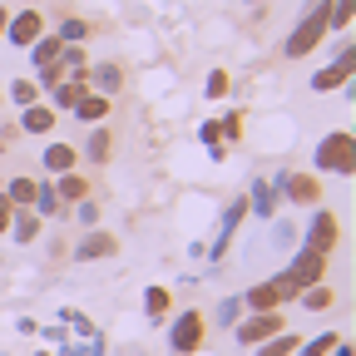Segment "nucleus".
<instances>
[{
	"instance_id": "obj_31",
	"label": "nucleus",
	"mask_w": 356,
	"mask_h": 356,
	"mask_svg": "<svg viewBox=\"0 0 356 356\" xmlns=\"http://www.w3.org/2000/svg\"><path fill=\"white\" fill-rule=\"evenodd\" d=\"M238 312H243V297H222V307H218V322H222V327H233V322H238Z\"/></svg>"
},
{
	"instance_id": "obj_4",
	"label": "nucleus",
	"mask_w": 356,
	"mask_h": 356,
	"mask_svg": "<svg viewBox=\"0 0 356 356\" xmlns=\"http://www.w3.org/2000/svg\"><path fill=\"white\" fill-rule=\"evenodd\" d=\"M198 346H203V317H198V312L173 317V327H168V351H173V356H193Z\"/></svg>"
},
{
	"instance_id": "obj_23",
	"label": "nucleus",
	"mask_w": 356,
	"mask_h": 356,
	"mask_svg": "<svg viewBox=\"0 0 356 356\" xmlns=\"http://www.w3.org/2000/svg\"><path fill=\"white\" fill-rule=\"evenodd\" d=\"M55 193H60V203L70 208V203H79V198H89V184H84V178H79V173H60V178H55Z\"/></svg>"
},
{
	"instance_id": "obj_27",
	"label": "nucleus",
	"mask_w": 356,
	"mask_h": 356,
	"mask_svg": "<svg viewBox=\"0 0 356 356\" xmlns=\"http://www.w3.org/2000/svg\"><path fill=\"white\" fill-rule=\"evenodd\" d=\"M65 44H84L89 40V20H60V30H55Z\"/></svg>"
},
{
	"instance_id": "obj_5",
	"label": "nucleus",
	"mask_w": 356,
	"mask_h": 356,
	"mask_svg": "<svg viewBox=\"0 0 356 356\" xmlns=\"http://www.w3.org/2000/svg\"><path fill=\"white\" fill-rule=\"evenodd\" d=\"M277 193H282L287 203H297V208H317V203H322V184H317L312 173H297V168L277 178Z\"/></svg>"
},
{
	"instance_id": "obj_26",
	"label": "nucleus",
	"mask_w": 356,
	"mask_h": 356,
	"mask_svg": "<svg viewBox=\"0 0 356 356\" xmlns=\"http://www.w3.org/2000/svg\"><path fill=\"white\" fill-rule=\"evenodd\" d=\"M144 312H149V322H163V312H168V287H149V292H144Z\"/></svg>"
},
{
	"instance_id": "obj_6",
	"label": "nucleus",
	"mask_w": 356,
	"mask_h": 356,
	"mask_svg": "<svg viewBox=\"0 0 356 356\" xmlns=\"http://www.w3.org/2000/svg\"><path fill=\"white\" fill-rule=\"evenodd\" d=\"M40 35H44V15H40V10H10V20H6V40L15 44V50H30Z\"/></svg>"
},
{
	"instance_id": "obj_36",
	"label": "nucleus",
	"mask_w": 356,
	"mask_h": 356,
	"mask_svg": "<svg viewBox=\"0 0 356 356\" xmlns=\"http://www.w3.org/2000/svg\"><path fill=\"white\" fill-rule=\"evenodd\" d=\"M332 356H351V341H337V346H332Z\"/></svg>"
},
{
	"instance_id": "obj_12",
	"label": "nucleus",
	"mask_w": 356,
	"mask_h": 356,
	"mask_svg": "<svg viewBox=\"0 0 356 356\" xmlns=\"http://www.w3.org/2000/svg\"><path fill=\"white\" fill-rule=\"evenodd\" d=\"M84 95H89V79H84V70H74V74H65V79L55 84V104H50V109H74Z\"/></svg>"
},
{
	"instance_id": "obj_13",
	"label": "nucleus",
	"mask_w": 356,
	"mask_h": 356,
	"mask_svg": "<svg viewBox=\"0 0 356 356\" xmlns=\"http://www.w3.org/2000/svg\"><path fill=\"white\" fill-rule=\"evenodd\" d=\"M84 79H89L95 95H109V99L124 89V70H119V65H95V70H84Z\"/></svg>"
},
{
	"instance_id": "obj_24",
	"label": "nucleus",
	"mask_w": 356,
	"mask_h": 356,
	"mask_svg": "<svg viewBox=\"0 0 356 356\" xmlns=\"http://www.w3.org/2000/svg\"><path fill=\"white\" fill-rule=\"evenodd\" d=\"M6 198H10L15 208H30V203H35V178H25V173L10 178V184H6Z\"/></svg>"
},
{
	"instance_id": "obj_20",
	"label": "nucleus",
	"mask_w": 356,
	"mask_h": 356,
	"mask_svg": "<svg viewBox=\"0 0 356 356\" xmlns=\"http://www.w3.org/2000/svg\"><path fill=\"white\" fill-rule=\"evenodd\" d=\"M297 346H302V337L282 327L277 337H267V341H257V356H297Z\"/></svg>"
},
{
	"instance_id": "obj_7",
	"label": "nucleus",
	"mask_w": 356,
	"mask_h": 356,
	"mask_svg": "<svg viewBox=\"0 0 356 356\" xmlns=\"http://www.w3.org/2000/svg\"><path fill=\"white\" fill-rule=\"evenodd\" d=\"M282 327H287V317H277V312H257V317H248V322H233V332H238L243 346H257L267 337H277Z\"/></svg>"
},
{
	"instance_id": "obj_2",
	"label": "nucleus",
	"mask_w": 356,
	"mask_h": 356,
	"mask_svg": "<svg viewBox=\"0 0 356 356\" xmlns=\"http://www.w3.org/2000/svg\"><path fill=\"white\" fill-rule=\"evenodd\" d=\"M312 163H317L322 173H341V178H351V168H356V139H351V129L327 134V139L317 144V154H312Z\"/></svg>"
},
{
	"instance_id": "obj_9",
	"label": "nucleus",
	"mask_w": 356,
	"mask_h": 356,
	"mask_svg": "<svg viewBox=\"0 0 356 356\" xmlns=\"http://www.w3.org/2000/svg\"><path fill=\"white\" fill-rule=\"evenodd\" d=\"M287 297H297L282 277H273V282H257V287H248V297H243V307H252V312H277Z\"/></svg>"
},
{
	"instance_id": "obj_19",
	"label": "nucleus",
	"mask_w": 356,
	"mask_h": 356,
	"mask_svg": "<svg viewBox=\"0 0 356 356\" xmlns=\"http://www.w3.org/2000/svg\"><path fill=\"white\" fill-rule=\"evenodd\" d=\"M74 163H79V149H70V144H50V149H44V168H50L55 178L74 173Z\"/></svg>"
},
{
	"instance_id": "obj_15",
	"label": "nucleus",
	"mask_w": 356,
	"mask_h": 356,
	"mask_svg": "<svg viewBox=\"0 0 356 356\" xmlns=\"http://www.w3.org/2000/svg\"><path fill=\"white\" fill-rule=\"evenodd\" d=\"M55 119H60V114H55L50 104H25V109H20V129H25V134H50Z\"/></svg>"
},
{
	"instance_id": "obj_37",
	"label": "nucleus",
	"mask_w": 356,
	"mask_h": 356,
	"mask_svg": "<svg viewBox=\"0 0 356 356\" xmlns=\"http://www.w3.org/2000/svg\"><path fill=\"white\" fill-rule=\"evenodd\" d=\"M6 20H10V10H6V6H0V40H6Z\"/></svg>"
},
{
	"instance_id": "obj_18",
	"label": "nucleus",
	"mask_w": 356,
	"mask_h": 356,
	"mask_svg": "<svg viewBox=\"0 0 356 356\" xmlns=\"http://www.w3.org/2000/svg\"><path fill=\"white\" fill-rule=\"evenodd\" d=\"M84 154H89V163H109V154H114V134L109 129H89V139H84Z\"/></svg>"
},
{
	"instance_id": "obj_30",
	"label": "nucleus",
	"mask_w": 356,
	"mask_h": 356,
	"mask_svg": "<svg viewBox=\"0 0 356 356\" xmlns=\"http://www.w3.org/2000/svg\"><path fill=\"white\" fill-rule=\"evenodd\" d=\"M10 99H15L20 109L35 104V99H40V84H35V79H15V84H10Z\"/></svg>"
},
{
	"instance_id": "obj_8",
	"label": "nucleus",
	"mask_w": 356,
	"mask_h": 356,
	"mask_svg": "<svg viewBox=\"0 0 356 356\" xmlns=\"http://www.w3.org/2000/svg\"><path fill=\"white\" fill-rule=\"evenodd\" d=\"M337 238H341V222H337V213L317 208V218H312V228H307V248L327 257V252L337 248Z\"/></svg>"
},
{
	"instance_id": "obj_14",
	"label": "nucleus",
	"mask_w": 356,
	"mask_h": 356,
	"mask_svg": "<svg viewBox=\"0 0 356 356\" xmlns=\"http://www.w3.org/2000/svg\"><path fill=\"white\" fill-rule=\"evenodd\" d=\"M277 203H282L277 184H267V178H257V184H252V198H248V208H252L257 218H273V213H277Z\"/></svg>"
},
{
	"instance_id": "obj_11",
	"label": "nucleus",
	"mask_w": 356,
	"mask_h": 356,
	"mask_svg": "<svg viewBox=\"0 0 356 356\" xmlns=\"http://www.w3.org/2000/svg\"><path fill=\"white\" fill-rule=\"evenodd\" d=\"M114 252H119V238H109V233H84L74 243V262H95V257H114Z\"/></svg>"
},
{
	"instance_id": "obj_25",
	"label": "nucleus",
	"mask_w": 356,
	"mask_h": 356,
	"mask_svg": "<svg viewBox=\"0 0 356 356\" xmlns=\"http://www.w3.org/2000/svg\"><path fill=\"white\" fill-rule=\"evenodd\" d=\"M337 341H341L337 332H322V337L302 341V346H297V356H332V346H337Z\"/></svg>"
},
{
	"instance_id": "obj_21",
	"label": "nucleus",
	"mask_w": 356,
	"mask_h": 356,
	"mask_svg": "<svg viewBox=\"0 0 356 356\" xmlns=\"http://www.w3.org/2000/svg\"><path fill=\"white\" fill-rule=\"evenodd\" d=\"M40 218H55V213H65V203H60V193H55V184H50V178H40V184H35V203H30Z\"/></svg>"
},
{
	"instance_id": "obj_29",
	"label": "nucleus",
	"mask_w": 356,
	"mask_h": 356,
	"mask_svg": "<svg viewBox=\"0 0 356 356\" xmlns=\"http://www.w3.org/2000/svg\"><path fill=\"white\" fill-rule=\"evenodd\" d=\"M228 89H233L228 70H213V74H208V84H203V95H208V99H228Z\"/></svg>"
},
{
	"instance_id": "obj_34",
	"label": "nucleus",
	"mask_w": 356,
	"mask_h": 356,
	"mask_svg": "<svg viewBox=\"0 0 356 356\" xmlns=\"http://www.w3.org/2000/svg\"><path fill=\"white\" fill-rule=\"evenodd\" d=\"M10 218H15V203L0 193V233H10Z\"/></svg>"
},
{
	"instance_id": "obj_28",
	"label": "nucleus",
	"mask_w": 356,
	"mask_h": 356,
	"mask_svg": "<svg viewBox=\"0 0 356 356\" xmlns=\"http://www.w3.org/2000/svg\"><path fill=\"white\" fill-rule=\"evenodd\" d=\"M302 302H307L312 312H327V307H332V287H322V282H312V287H302Z\"/></svg>"
},
{
	"instance_id": "obj_17",
	"label": "nucleus",
	"mask_w": 356,
	"mask_h": 356,
	"mask_svg": "<svg viewBox=\"0 0 356 356\" xmlns=\"http://www.w3.org/2000/svg\"><path fill=\"white\" fill-rule=\"evenodd\" d=\"M60 55H65V40H60V35H40V40L30 44V65H35V70H44V65H55Z\"/></svg>"
},
{
	"instance_id": "obj_33",
	"label": "nucleus",
	"mask_w": 356,
	"mask_h": 356,
	"mask_svg": "<svg viewBox=\"0 0 356 356\" xmlns=\"http://www.w3.org/2000/svg\"><path fill=\"white\" fill-rule=\"evenodd\" d=\"M74 218H79V222H95V218H99V203H95V198H79V203H74Z\"/></svg>"
},
{
	"instance_id": "obj_10",
	"label": "nucleus",
	"mask_w": 356,
	"mask_h": 356,
	"mask_svg": "<svg viewBox=\"0 0 356 356\" xmlns=\"http://www.w3.org/2000/svg\"><path fill=\"white\" fill-rule=\"evenodd\" d=\"M351 65H356V50H351V40H346V50L337 55V65H327L317 79H312V89H317V95H332V89L351 84Z\"/></svg>"
},
{
	"instance_id": "obj_16",
	"label": "nucleus",
	"mask_w": 356,
	"mask_h": 356,
	"mask_svg": "<svg viewBox=\"0 0 356 356\" xmlns=\"http://www.w3.org/2000/svg\"><path fill=\"white\" fill-rule=\"evenodd\" d=\"M70 114H74L79 124H89V129H95V124H99V119L109 114V95H95V89H89V95H84V99H79V104H74Z\"/></svg>"
},
{
	"instance_id": "obj_35",
	"label": "nucleus",
	"mask_w": 356,
	"mask_h": 356,
	"mask_svg": "<svg viewBox=\"0 0 356 356\" xmlns=\"http://www.w3.org/2000/svg\"><path fill=\"white\" fill-rule=\"evenodd\" d=\"M55 356H99V337L89 341V346H65V351H55Z\"/></svg>"
},
{
	"instance_id": "obj_32",
	"label": "nucleus",
	"mask_w": 356,
	"mask_h": 356,
	"mask_svg": "<svg viewBox=\"0 0 356 356\" xmlns=\"http://www.w3.org/2000/svg\"><path fill=\"white\" fill-rule=\"evenodd\" d=\"M218 134H228V144L243 139V114H228V119H218Z\"/></svg>"
},
{
	"instance_id": "obj_22",
	"label": "nucleus",
	"mask_w": 356,
	"mask_h": 356,
	"mask_svg": "<svg viewBox=\"0 0 356 356\" xmlns=\"http://www.w3.org/2000/svg\"><path fill=\"white\" fill-rule=\"evenodd\" d=\"M10 233H15V243H35V238H40V213H35V208H15Z\"/></svg>"
},
{
	"instance_id": "obj_1",
	"label": "nucleus",
	"mask_w": 356,
	"mask_h": 356,
	"mask_svg": "<svg viewBox=\"0 0 356 356\" xmlns=\"http://www.w3.org/2000/svg\"><path fill=\"white\" fill-rule=\"evenodd\" d=\"M327 15H332V0H312V10H307V15L297 20V30L287 35L282 55H287V60H302L307 50H317L322 35H327Z\"/></svg>"
},
{
	"instance_id": "obj_38",
	"label": "nucleus",
	"mask_w": 356,
	"mask_h": 356,
	"mask_svg": "<svg viewBox=\"0 0 356 356\" xmlns=\"http://www.w3.org/2000/svg\"><path fill=\"white\" fill-rule=\"evenodd\" d=\"M35 356H55V351H35Z\"/></svg>"
},
{
	"instance_id": "obj_3",
	"label": "nucleus",
	"mask_w": 356,
	"mask_h": 356,
	"mask_svg": "<svg viewBox=\"0 0 356 356\" xmlns=\"http://www.w3.org/2000/svg\"><path fill=\"white\" fill-rule=\"evenodd\" d=\"M322 277H327V257L312 252V248H302V252L292 257V267L282 273V282H287L292 292H302V287H312V282H322Z\"/></svg>"
}]
</instances>
